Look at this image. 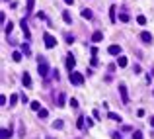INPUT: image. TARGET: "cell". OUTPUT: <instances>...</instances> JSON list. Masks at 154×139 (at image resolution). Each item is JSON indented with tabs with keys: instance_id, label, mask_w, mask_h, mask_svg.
Returning a JSON list of instances; mask_svg holds the SVG:
<instances>
[{
	"instance_id": "cell-8",
	"label": "cell",
	"mask_w": 154,
	"mask_h": 139,
	"mask_svg": "<svg viewBox=\"0 0 154 139\" xmlns=\"http://www.w3.org/2000/svg\"><path fill=\"white\" fill-rule=\"evenodd\" d=\"M109 55H121V47L119 45H109Z\"/></svg>"
},
{
	"instance_id": "cell-13",
	"label": "cell",
	"mask_w": 154,
	"mask_h": 139,
	"mask_svg": "<svg viewBox=\"0 0 154 139\" xmlns=\"http://www.w3.org/2000/svg\"><path fill=\"white\" fill-rule=\"evenodd\" d=\"M12 135V129H2V133H0V139H8Z\"/></svg>"
},
{
	"instance_id": "cell-18",
	"label": "cell",
	"mask_w": 154,
	"mask_h": 139,
	"mask_svg": "<svg viewBox=\"0 0 154 139\" xmlns=\"http://www.w3.org/2000/svg\"><path fill=\"white\" fill-rule=\"evenodd\" d=\"M119 20H121V22H129V20H131V16H129L127 12H121V14H119Z\"/></svg>"
},
{
	"instance_id": "cell-34",
	"label": "cell",
	"mask_w": 154,
	"mask_h": 139,
	"mask_svg": "<svg viewBox=\"0 0 154 139\" xmlns=\"http://www.w3.org/2000/svg\"><path fill=\"white\" fill-rule=\"evenodd\" d=\"M150 126H152V128H154V116H152V118H150Z\"/></svg>"
},
{
	"instance_id": "cell-2",
	"label": "cell",
	"mask_w": 154,
	"mask_h": 139,
	"mask_svg": "<svg viewBox=\"0 0 154 139\" xmlns=\"http://www.w3.org/2000/svg\"><path fill=\"white\" fill-rule=\"evenodd\" d=\"M70 82H72V84H76V86L84 84V75H80V73H74V71H70Z\"/></svg>"
},
{
	"instance_id": "cell-19",
	"label": "cell",
	"mask_w": 154,
	"mask_h": 139,
	"mask_svg": "<svg viewBox=\"0 0 154 139\" xmlns=\"http://www.w3.org/2000/svg\"><path fill=\"white\" fill-rule=\"evenodd\" d=\"M115 10H117L115 6H111V8H109V18H111V22H115V20H117V16H115Z\"/></svg>"
},
{
	"instance_id": "cell-35",
	"label": "cell",
	"mask_w": 154,
	"mask_h": 139,
	"mask_svg": "<svg viewBox=\"0 0 154 139\" xmlns=\"http://www.w3.org/2000/svg\"><path fill=\"white\" fill-rule=\"evenodd\" d=\"M152 94H154V92H152Z\"/></svg>"
},
{
	"instance_id": "cell-30",
	"label": "cell",
	"mask_w": 154,
	"mask_h": 139,
	"mask_svg": "<svg viewBox=\"0 0 154 139\" xmlns=\"http://www.w3.org/2000/svg\"><path fill=\"white\" fill-rule=\"evenodd\" d=\"M76 126H78V128H80V129L84 128V118H78V121H76Z\"/></svg>"
},
{
	"instance_id": "cell-4",
	"label": "cell",
	"mask_w": 154,
	"mask_h": 139,
	"mask_svg": "<svg viewBox=\"0 0 154 139\" xmlns=\"http://www.w3.org/2000/svg\"><path fill=\"white\" fill-rule=\"evenodd\" d=\"M119 94H121L123 104H129V94H127V86L125 84H119Z\"/></svg>"
},
{
	"instance_id": "cell-31",
	"label": "cell",
	"mask_w": 154,
	"mask_h": 139,
	"mask_svg": "<svg viewBox=\"0 0 154 139\" xmlns=\"http://www.w3.org/2000/svg\"><path fill=\"white\" fill-rule=\"evenodd\" d=\"M18 102V94H12L10 96V104H16Z\"/></svg>"
},
{
	"instance_id": "cell-29",
	"label": "cell",
	"mask_w": 154,
	"mask_h": 139,
	"mask_svg": "<svg viewBox=\"0 0 154 139\" xmlns=\"http://www.w3.org/2000/svg\"><path fill=\"white\" fill-rule=\"evenodd\" d=\"M111 139H121V133H119V131H113V133H111Z\"/></svg>"
},
{
	"instance_id": "cell-14",
	"label": "cell",
	"mask_w": 154,
	"mask_h": 139,
	"mask_svg": "<svg viewBox=\"0 0 154 139\" xmlns=\"http://www.w3.org/2000/svg\"><path fill=\"white\" fill-rule=\"evenodd\" d=\"M29 106H31V110H35V112H39V110H41V102H37V100H33L31 104H29Z\"/></svg>"
},
{
	"instance_id": "cell-28",
	"label": "cell",
	"mask_w": 154,
	"mask_h": 139,
	"mask_svg": "<svg viewBox=\"0 0 154 139\" xmlns=\"http://www.w3.org/2000/svg\"><path fill=\"white\" fill-rule=\"evenodd\" d=\"M133 139H143V133H141V131H135V133H133Z\"/></svg>"
},
{
	"instance_id": "cell-16",
	"label": "cell",
	"mask_w": 154,
	"mask_h": 139,
	"mask_svg": "<svg viewBox=\"0 0 154 139\" xmlns=\"http://www.w3.org/2000/svg\"><path fill=\"white\" fill-rule=\"evenodd\" d=\"M12 59H14L16 63H20V61H22V53H20V51H14V53H12Z\"/></svg>"
},
{
	"instance_id": "cell-27",
	"label": "cell",
	"mask_w": 154,
	"mask_h": 139,
	"mask_svg": "<svg viewBox=\"0 0 154 139\" xmlns=\"http://www.w3.org/2000/svg\"><path fill=\"white\" fill-rule=\"evenodd\" d=\"M137 22H139L141 26H144V24H146V18H144V16H139V18H137Z\"/></svg>"
},
{
	"instance_id": "cell-21",
	"label": "cell",
	"mask_w": 154,
	"mask_h": 139,
	"mask_svg": "<svg viewBox=\"0 0 154 139\" xmlns=\"http://www.w3.org/2000/svg\"><path fill=\"white\" fill-rule=\"evenodd\" d=\"M22 53H25V57L31 53V49H29V45H27V43H23V45H22Z\"/></svg>"
},
{
	"instance_id": "cell-17",
	"label": "cell",
	"mask_w": 154,
	"mask_h": 139,
	"mask_svg": "<svg viewBox=\"0 0 154 139\" xmlns=\"http://www.w3.org/2000/svg\"><path fill=\"white\" fill-rule=\"evenodd\" d=\"M37 116H39V119H41V118H47V116H49V110H45V108H41V110L37 112Z\"/></svg>"
},
{
	"instance_id": "cell-15",
	"label": "cell",
	"mask_w": 154,
	"mask_h": 139,
	"mask_svg": "<svg viewBox=\"0 0 154 139\" xmlns=\"http://www.w3.org/2000/svg\"><path fill=\"white\" fill-rule=\"evenodd\" d=\"M33 6H35V0H27V14H33Z\"/></svg>"
},
{
	"instance_id": "cell-5",
	"label": "cell",
	"mask_w": 154,
	"mask_h": 139,
	"mask_svg": "<svg viewBox=\"0 0 154 139\" xmlns=\"http://www.w3.org/2000/svg\"><path fill=\"white\" fill-rule=\"evenodd\" d=\"M74 65H76V59L72 55H66V69L68 71H74Z\"/></svg>"
},
{
	"instance_id": "cell-22",
	"label": "cell",
	"mask_w": 154,
	"mask_h": 139,
	"mask_svg": "<svg viewBox=\"0 0 154 139\" xmlns=\"http://www.w3.org/2000/svg\"><path fill=\"white\" fill-rule=\"evenodd\" d=\"M65 100H66L65 94H59V104H57V106H59V108H63V106H65Z\"/></svg>"
},
{
	"instance_id": "cell-24",
	"label": "cell",
	"mask_w": 154,
	"mask_h": 139,
	"mask_svg": "<svg viewBox=\"0 0 154 139\" xmlns=\"http://www.w3.org/2000/svg\"><path fill=\"white\" fill-rule=\"evenodd\" d=\"M82 18H86V20H90V18H92V12H90L88 8H86V10H82Z\"/></svg>"
},
{
	"instance_id": "cell-7",
	"label": "cell",
	"mask_w": 154,
	"mask_h": 139,
	"mask_svg": "<svg viewBox=\"0 0 154 139\" xmlns=\"http://www.w3.org/2000/svg\"><path fill=\"white\" fill-rule=\"evenodd\" d=\"M20 26H22V30H23V33H25V37L29 39V37H31V33H29V28H27V22H25V18L20 22Z\"/></svg>"
},
{
	"instance_id": "cell-10",
	"label": "cell",
	"mask_w": 154,
	"mask_h": 139,
	"mask_svg": "<svg viewBox=\"0 0 154 139\" xmlns=\"http://www.w3.org/2000/svg\"><path fill=\"white\" fill-rule=\"evenodd\" d=\"M107 118H109L111 121H121V116L115 114V112H107Z\"/></svg>"
},
{
	"instance_id": "cell-12",
	"label": "cell",
	"mask_w": 154,
	"mask_h": 139,
	"mask_svg": "<svg viewBox=\"0 0 154 139\" xmlns=\"http://www.w3.org/2000/svg\"><path fill=\"white\" fill-rule=\"evenodd\" d=\"M63 20H65L66 24H72V16L68 14V10H65V12H63Z\"/></svg>"
},
{
	"instance_id": "cell-9",
	"label": "cell",
	"mask_w": 154,
	"mask_h": 139,
	"mask_svg": "<svg viewBox=\"0 0 154 139\" xmlns=\"http://www.w3.org/2000/svg\"><path fill=\"white\" fill-rule=\"evenodd\" d=\"M141 39H143L144 43H152V35H150L148 32H143L141 33Z\"/></svg>"
},
{
	"instance_id": "cell-20",
	"label": "cell",
	"mask_w": 154,
	"mask_h": 139,
	"mask_svg": "<svg viewBox=\"0 0 154 139\" xmlns=\"http://www.w3.org/2000/svg\"><path fill=\"white\" fill-rule=\"evenodd\" d=\"M117 65H119V67H127V57H119V59H117Z\"/></svg>"
},
{
	"instance_id": "cell-11",
	"label": "cell",
	"mask_w": 154,
	"mask_h": 139,
	"mask_svg": "<svg viewBox=\"0 0 154 139\" xmlns=\"http://www.w3.org/2000/svg\"><path fill=\"white\" fill-rule=\"evenodd\" d=\"M101 39H103V33H101V32H96L94 35H92V41H96V43L101 41Z\"/></svg>"
},
{
	"instance_id": "cell-25",
	"label": "cell",
	"mask_w": 154,
	"mask_h": 139,
	"mask_svg": "<svg viewBox=\"0 0 154 139\" xmlns=\"http://www.w3.org/2000/svg\"><path fill=\"white\" fill-rule=\"evenodd\" d=\"M12 30H14V24H12V22H10V24H6V35H10Z\"/></svg>"
},
{
	"instance_id": "cell-33",
	"label": "cell",
	"mask_w": 154,
	"mask_h": 139,
	"mask_svg": "<svg viewBox=\"0 0 154 139\" xmlns=\"http://www.w3.org/2000/svg\"><path fill=\"white\" fill-rule=\"evenodd\" d=\"M65 4H68V6H70V4H74V0H65Z\"/></svg>"
},
{
	"instance_id": "cell-6",
	"label": "cell",
	"mask_w": 154,
	"mask_h": 139,
	"mask_svg": "<svg viewBox=\"0 0 154 139\" xmlns=\"http://www.w3.org/2000/svg\"><path fill=\"white\" fill-rule=\"evenodd\" d=\"M22 82H23L25 88H29V86H31V76H29V73H23V75H22Z\"/></svg>"
},
{
	"instance_id": "cell-26",
	"label": "cell",
	"mask_w": 154,
	"mask_h": 139,
	"mask_svg": "<svg viewBox=\"0 0 154 139\" xmlns=\"http://www.w3.org/2000/svg\"><path fill=\"white\" fill-rule=\"evenodd\" d=\"M66 43H74V35H70V33H66Z\"/></svg>"
},
{
	"instance_id": "cell-23",
	"label": "cell",
	"mask_w": 154,
	"mask_h": 139,
	"mask_svg": "<svg viewBox=\"0 0 154 139\" xmlns=\"http://www.w3.org/2000/svg\"><path fill=\"white\" fill-rule=\"evenodd\" d=\"M63 126H65V123H63L61 119H57V121H53V128H55V129H63Z\"/></svg>"
},
{
	"instance_id": "cell-3",
	"label": "cell",
	"mask_w": 154,
	"mask_h": 139,
	"mask_svg": "<svg viewBox=\"0 0 154 139\" xmlns=\"http://www.w3.org/2000/svg\"><path fill=\"white\" fill-rule=\"evenodd\" d=\"M43 41H45V47H47V49H53V47L57 45V39L51 35V33H43Z\"/></svg>"
},
{
	"instance_id": "cell-1",
	"label": "cell",
	"mask_w": 154,
	"mask_h": 139,
	"mask_svg": "<svg viewBox=\"0 0 154 139\" xmlns=\"http://www.w3.org/2000/svg\"><path fill=\"white\" fill-rule=\"evenodd\" d=\"M37 73L41 78H47L49 76V63L45 57H37Z\"/></svg>"
},
{
	"instance_id": "cell-32",
	"label": "cell",
	"mask_w": 154,
	"mask_h": 139,
	"mask_svg": "<svg viewBox=\"0 0 154 139\" xmlns=\"http://www.w3.org/2000/svg\"><path fill=\"white\" fill-rule=\"evenodd\" d=\"M70 106H72V108H78V102H76V100H74V98L70 100Z\"/></svg>"
}]
</instances>
